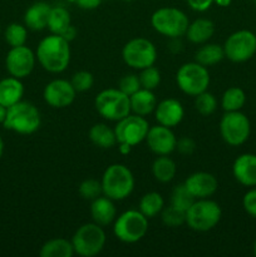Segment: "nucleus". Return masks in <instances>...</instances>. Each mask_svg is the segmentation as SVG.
Returning <instances> with one entry per match:
<instances>
[{
    "label": "nucleus",
    "instance_id": "obj_1",
    "mask_svg": "<svg viewBox=\"0 0 256 257\" xmlns=\"http://www.w3.org/2000/svg\"><path fill=\"white\" fill-rule=\"evenodd\" d=\"M38 62L49 73H62L70 62L69 42L58 34H52L40 40L37 48Z\"/></svg>",
    "mask_w": 256,
    "mask_h": 257
},
{
    "label": "nucleus",
    "instance_id": "obj_2",
    "mask_svg": "<svg viewBox=\"0 0 256 257\" xmlns=\"http://www.w3.org/2000/svg\"><path fill=\"white\" fill-rule=\"evenodd\" d=\"M40 124L42 117L38 108L32 103L23 100L8 108L7 117L3 123L5 130L19 135H32L39 130Z\"/></svg>",
    "mask_w": 256,
    "mask_h": 257
},
{
    "label": "nucleus",
    "instance_id": "obj_3",
    "mask_svg": "<svg viewBox=\"0 0 256 257\" xmlns=\"http://www.w3.org/2000/svg\"><path fill=\"white\" fill-rule=\"evenodd\" d=\"M103 195L113 201H122L132 193L135 177L128 167L120 163L109 166L102 177Z\"/></svg>",
    "mask_w": 256,
    "mask_h": 257
},
{
    "label": "nucleus",
    "instance_id": "obj_4",
    "mask_svg": "<svg viewBox=\"0 0 256 257\" xmlns=\"http://www.w3.org/2000/svg\"><path fill=\"white\" fill-rule=\"evenodd\" d=\"M221 213L222 212L218 203L208 198H200L186 211V223L191 230L206 232L212 230L220 222Z\"/></svg>",
    "mask_w": 256,
    "mask_h": 257
},
{
    "label": "nucleus",
    "instance_id": "obj_5",
    "mask_svg": "<svg viewBox=\"0 0 256 257\" xmlns=\"http://www.w3.org/2000/svg\"><path fill=\"white\" fill-rule=\"evenodd\" d=\"M151 24L157 33L171 39H176L186 34L190 22L187 15L182 10L166 7L153 13Z\"/></svg>",
    "mask_w": 256,
    "mask_h": 257
},
{
    "label": "nucleus",
    "instance_id": "obj_6",
    "mask_svg": "<svg viewBox=\"0 0 256 257\" xmlns=\"http://www.w3.org/2000/svg\"><path fill=\"white\" fill-rule=\"evenodd\" d=\"M148 231V218L140 210H130L115 218L113 232L124 243H136L145 237Z\"/></svg>",
    "mask_w": 256,
    "mask_h": 257
},
{
    "label": "nucleus",
    "instance_id": "obj_7",
    "mask_svg": "<svg viewBox=\"0 0 256 257\" xmlns=\"http://www.w3.org/2000/svg\"><path fill=\"white\" fill-rule=\"evenodd\" d=\"M94 105L97 112L104 119L115 120V122L127 117L132 112L130 97L120 92L118 88L117 89L109 88V89L102 90L95 97Z\"/></svg>",
    "mask_w": 256,
    "mask_h": 257
},
{
    "label": "nucleus",
    "instance_id": "obj_8",
    "mask_svg": "<svg viewBox=\"0 0 256 257\" xmlns=\"http://www.w3.org/2000/svg\"><path fill=\"white\" fill-rule=\"evenodd\" d=\"M105 232L98 223H84L73 235L72 243L74 253L82 257H94L105 245Z\"/></svg>",
    "mask_w": 256,
    "mask_h": 257
},
{
    "label": "nucleus",
    "instance_id": "obj_9",
    "mask_svg": "<svg viewBox=\"0 0 256 257\" xmlns=\"http://www.w3.org/2000/svg\"><path fill=\"white\" fill-rule=\"evenodd\" d=\"M176 82L183 93L196 97L200 93L207 90L210 85V73L207 67H203L200 63H186L178 69Z\"/></svg>",
    "mask_w": 256,
    "mask_h": 257
},
{
    "label": "nucleus",
    "instance_id": "obj_10",
    "mask_svg": "<svg viewBox=\"0 0 256 257\" xmlns=\"http://www.w3.org/2000/svg\"><path fill=\"white\" fill-rule=\"evenodd\" d=\"M122 58L128 67L142 70L155 64L157 49L151 40L146 38H135L123 47Z\"/></svg>",
    "mask_w": 256,
    "mask_h": 257
},
{
    "label": "nucleus",
    "instance_id": "obj_11",
    "mask_svg": "<svg viewBox=\"0 0 256 257\" xmlns=\"http://www.w3.org/2000/svg\"><path fill=\"white\" fill-rule=\"evenodd\" d=\"M251 132L250 120L240 110L226 112L220 122L222 140L230 146H240L247 141Z\"/></svg>",
    "mask_w": 256,
    "mask_h": 257
},
{
    "label": "nucleus",
    "instance_id": "obj_12",
    "mask_svg": "<svg viewBox=\"0 0 256 257\" xmlns=\"http://www.w3.org/2000/svg\"><path fill=\"white\" fill-rule=\"evenodd\" d=\"M225 57L231 62L243 63L256 53V35L250 30H238L226 39L223 45Z\"/></svg>",
    "mask_w": 256,
    "mask_h": 257
},
{
    "label": "nucleus",
    "instance_id": "obj_13",
    "mask_svg": "<svg viewBox=\"0 0 256 257\" xmlns=\"http://www.w3.org/2000/svg\"><path fill=\"white\" fill-rule=\"evenodd\" d=\"M150 124L145 117L138 114H128L118 120L114 127L117 143H127L130 146L140 145L147 137Z\"/></svg>",
    "mask_w": 256,
    "mask_h": 257
},
{
    "label": "nucleus",
    "instance_id": "obj_14",
    "mask_svg": "<svg viewBox=\"0 0 256 257\" xmlns=\"http://www.w3.org/2000/svg\"><path fill=\"white\" fill-rule=\"evenodd\" d=\"M35 59L37 57L30 48H28L27 45H20V47L12 48L8 52L5 65L12 77L23 79L33 72Z\"/></svg>",
    "mask_w": 256,
    "mask_h": 257
},
{
    "label": "nucleus",
    "instance_id": "obj_15",
    "mask_svg": "<svg viewBox=\"0 0 256 257\" xmlns=\"http://www.w3.org/2000/svg\"><path fill=\"white\" fill-rule=\"evenodd\" d=\"M77 90L72 83L64 79H54L48 83L43 92V97L47 104L53 108L69 107L75 99Z\"/></svg>",
    "mask_w": 256,
    "mask_h": 257
},
{
    "label": "nucleus",
    "instance_id": "obj_16",
    "mask_svg": "<svg viewBox=\"0 0 256 257\" xmlns=\"http://www.w3.org/2000/svg\"><path fill=\"white\" fill-rule=\"evenodd\" d=\"M146 141L150 150L157 156L171 155L176 150L177 145V138L171 128L161 124L150 127Z\"/></svg>",
    "mask_w": 256,
    "mask_h": 257
},
{
    "label": "nucleus",
    "instance_id": "obj_17",
    "mask_svg": "<svg viewBox=\"0 0 256 257\" xmlns=\"http://www.w3.org/2000/svg\"><path fill=\"white\" fill-rule=\"evenodd\" d=\"M155 115L158 124L172 128L182 122L185 109H183L180 100L167 98V99H163L158 103L155 109Z\"/></svg>",
    "mask_w": 256,
    "mask_h": 257
},
{
    "label": "nucleus",
    "instance_id": "obj_18",
    "mask_svg": "<svg viewBox=\"0 0 256 257\" xmlns=\"http://www.w3.org/2000/svg\"><path fill=\"white\" fill-rule=\"evenodd\" d=\"M185 185L196 200L211 197L218 187L216 177L208 172L192 173L185 181Z\"/></svg>",
    "mask_w": 256,
    "mask_h": 257
},
{
    "label": "nucleus",
    "instance_id": "obj_19",
    "mask_svg": "<svg viewBox=\"0 0 256 257\" xmlns=\"http://www.w3.org/2000/svg\"><path fill=\"white\" fill-rule=\"evenodd\" d=\"M233 177L241 185L247 187L256 186V155L243 153L238 156L232 166Z\"/></svg>",
    "mask_w": 256,
    "mask_h": 257
},
{
    "label": "nucleus",
    "instance_id": "obj_20",
    "mask_svg": "<svg viewBox=\"0 0 256 257\" xmlns=\"http://www.w3.org/2000/svg\"><path fill=\"white\" fill-rule=\"evenodd\" d=\"M52 7L45 2H37L30 5L24 15V23L29 29L39 32L48 28Z\"/></svg>",
    "mask_w": 256,
    "mask_h": 257
},
{
    "label": "nucleus",
    "instance_id": "obj_21",
    "mask_svg": "<svg viewBox=\"0 0 256 257\" xmlns=\"http://www.w3.org/2000/svg\"><path fill=\"white\" fill-rule=\"evenodd\" d=\"M90 216L93 221L100 226H107L115 220L117 210L113 203V200L107 196H99L92 201L90 205Z\"/></svg>",
    "mask_w": 256,
    "mask_h": 257
},
{
    "label": "nucleus",
    "instance_id": "obj_22",
    "mask_svg": "<svg viewBox=\"0 0 256 257\" xmlns=\"http://www.w3.org/2000/svg\"><path fill=\"white\" fill-rule=\"evenodd\" d=\"M24 95V87L19 78L9 77L0 80V104L9 108L20 102Z\"/></svg>",
    "mask_w": 256,
    "mask_h": 257
},
{
    "label": "nucleus",
    "instance_id": "obj_23",
    "mask_svg": "<svg viewBox=\"0 0 256 257\" xmlns=\"http://www.w3.org/2000/svg\"><path fill=\"white\" fill-rule=\"evenodd\" d=\"M130 100L132 112L142 117L151 114L157 107V98L153 90L145 89V88H141L135 94L131 95Z\"/></svg>",
    "mask_w": 256,
    "mask_h": 257
},
{
    "label": "nucleus",
    "instance_id": "obj_24",
    "mask_svg": "<svg viewBox=\"0 0 256 257\" xmlns=\"http://www.w3.org/2000/svg\"><path fill=\"white\" fill-rule=\"evenodd\" d=\"M215 33V25L210 19L200 18L190 23L186 32V37L193 44H203L212 38Z\"/></svg>",
    "mask_w": 256,
    "mask_h": 257
},
{
    "label": "nucleus",
    "instance_id": "obj_25",
    "mask_svg": "<svg viewBox=\"0 0 256 257\" xmlns=\"http://www.w3.org/2000/svg\"><path fill=\"white\" fill-rule=\"evenodd\" d=\"M89 140L92 141L93 145L97 147L108 150V148L114 147L117 143V137H115L114 130L108 127L104 123H97L89 130Z\"/></svg>",
    "mask_w": 256,
    "mask_h": 257
},
{
    "label": "nucleus",
    "instance_id": "obj_26",
    "mask_svg": "<svg viewBox=\"0 0 256 257\" xmlns=\"http://www.w3.org/2000/svg\"><path fill=\"white\" fill-rule=\"evenodd\" d=\"M40 257H72L74 255L72 241L65 238H52L42 246Z\"/></svg>",
    "mask_w": 256,
    "mask_h": 257
},
{
    "label": "nucleus",
    "instance_id": "obj_27",
    "mask_svg": "<svg viewBox=\"0 0 256 257\" xmlns=\"http://www.w3.org/2000/svg\"><path fill=\"white\" fill-rule=\"evenodd\" d=\"M177 167L175 161L171 160L168 156H160L155 160L152 165V173L158 182L167 183L175 178Z\"/></svg>",
    "mask_w": 256,
    "mask_h": 257
},
{
    "label": "nucleus",
    "instance_id": "obj_28",
    "mask_svg": "<svg viewBox=\"0 0 256 257\" xmlns=\"http://www.w3.org/2000/svg\"><path fill=\"white\" fill-rule=\"evenodd\" d=\"M225 58L223 47L218 44H205L196 52L195 60L203 67H211Z\"/></svg>",
    "mask_w": 256,
    "mask_h": 257
},
{
    "label": "nucleus",
    "instance_id": "obj_29",
    "mask_svg": "<svg viewBox=\"0 0 256 257\" xmlns=\"http://www.w3.org/2000/svg\"><path fill=\"white\" fill-rule=\"evenodd\" d=\"M165 201L158 192H148L141 198L140 211L147 218H152L162 212Z\"/></svg>",
    "mask_w": 256,
    "mask_h": 257
},
{
    "label": "nucleus",
    "instance_id": "obj_30",
    "mask_svg": "<svg viewBox=\"0 0 256 257\" xmlns=\"http://www.w3.org/2000/svg\"><path fill=\"white\" fill-rule=\"evenodd\" d=\"M245 102V92L238 87H231L223 93L221 105H222L225 112H236V110H240L243 107Z\"/></svg>",
    "mask_w": 256,
    "mask_h": 257
},
{
    "label": "nucleus",
    "instance_id": "obj_31",
    "mask_svg": "<svg viewBox=\"0 0 256 257\" xmlns=\"http://www.w3.org/2000/svg\"><path fill=\"white\" fill-rule=\"evenodd\" d=\"M70 25V14L65 8L54 7L50 12L49 20H48V28L52 34L59 35L63 30Z\"/></svg>",
    "mask_w": 256,
    "mask_h": 257
},
{
    "label": "nucleus",
    "instance_id": "obj_32",
    "mask_svg": "<svg viewBox=\"0 0 256 257\" xmlns=\"http://www.w3.org/2000/svg\"><path fill=\"white\" fill-rule=\"evenodd\" d=\"M195 201L196 198L187 190L185 183H181V185L176 186L173 188L172 195H171V205L175 206V207L180 208L182 211H187Z\"/></svg>",
    "mask_w": 256,
    "mask_h": 257
},
{
    "label": "nucleus",
    "instance_id": "obj_33",
    "mask_svg": "<svg viewBox=\"0 0 256 257\" xmlns=\"http://www.w3.org/2000/svg\"><path fill=\"white\" fill-rule=\"evenodd\" d=\"M4 37L8 44L12 48L20 47V45H25V42L28 39V30L24 25L13 23V24L8 25V28L5 29Z\"/></svg>",
    "mask_w": 256,
    "mask_h": 257
},
{
    "label": "nucleus",
    "instance_id": "obj_34",
    "mask_svg": "<svg viewBox=\"0 0 256 257\" xmlns=\"http://www.w3.org/2000/svg\"><path fill=\"white\" fill-rule=\"evenodd\" d=\"M195 107L200 114L210 115L217 108V99H216L212 93H208L207 90H205V92L196 95Z\"/></svg>",
    "mask_w": 256,
    "mask_h": 257
},
{
    "label": "nucleus",
    "instance_id": "obj_35",
    "mask_svg": "<svg viewBox=\"0 0 256 257\" xmlns=\"http://www.w3.org/2000/svg\"><path fill=\"white\" fill-rule=\"evenodd\" d=\"M161 218H162V222L168 227H178L186 223V211L171 205L170 207L163 208Z\"/></svg>",
    "mask_w": 256,
    "mask_h": 257
},
{
    "label": "nucleus",
    "instance_id": "obj_36",
    "mask_svg": "<svg viewBox=\"0 0 256 257\" xmlns=\"http://www.w3.org/2000/svg\"><path fill=\"white\" fill-rule=\"evenodd\" d=\"M78 192H79V195L84 200H95V198L99 197L103 193L102 182L98 180H94V178H88V180H84L80 183L79 188H78Z\"/></svg>",
    "mask_w": 256,
    "mask_h": 257
},
{
    "label": "nucleus",
    "instance_id": "obj_37",
    "mask_svg": "<svg viewBox=\"0 0 256 257\" xmlns=\"http://www.w3.org/2000/svg\"><path fill=\"white\" fill-rule=\"evenodd\" d=\"M138 77H140L141 87L148 90H155L161 83L160 70L156 67H153V65L141 70V74Z\"/></svg>",
    "mask_w": 256,
    "mask_h": 257
},
{
    "label": "nucleus",
    "instance_id": "obj_38",
    "mask_svg": "<svg viewBox=\"0 0 256 257\" xmlns=\"http://www.w3.org/2000/svg\"><path fill=\"white\" fill-rule=\"evenodd\" d=\"M70 83L77 92H85L93 87L94 78H93L92 73L87 72V70H80L73 75Z\"/></svg>",
    "mask_w": 256,
    "mask_h": 257
},
{
    "label": "nucleus",
    "instance_id": "obj_39",
    "mask_svg": "<svg viewBox=\"0 0 256 257\" xmlns=\"http://www.w3.org/2000/svg\"><path fill=\"white\" fill-rule=\"evenodd\" d=\"M141 82L140 77L136 74H127L124 77L120 78L119 83H118V89L120 92H123L124 94H127L128 97H131L132 94H135L137 90L141 89Z\"/></svg>",
    "mask_w": 256,
    "mask_h": 257
},
{
    "label": "nucleus",
    "instance_id": "obj_40",
    "mask_svg": "<svg viewBox=\"0 0 256 257\" xmlns=\"http://www.w3.org/2000/svg\"><path fill=\"white\" fill-rule=\"evenodd\" d=\"M242 206L246 212L256 218V188H252L243 196Z\"/></svg>",
    "mask_w": 256,
    "mask_h": 257
},
{
    "label": "nucleus",
    "instance_id": "obj_41",
    "mask_svg": "<svg viewBox=\"0 0 256 257\" xmlns=\"http://www.w3.org/2000/svg\"><path fill=\"white\" fill-rule=\"evenodd\" d=\"M196 148V143L192 138L190 137H182L177 140V145H176V150L180 151L182 155H192L193 151Z\"/></svg>",
    "mask_w": 256,
    "mask_h": 257
},
{
    "label": "nucleus",
    "instance_id": "obj_42",
    "mask_svg": "<svg viewBox=\"0 0 256 257\" xmlns=\"http://www.w3.org/2000/svg\"><path fill=\"white\" fill-rule=\"evenodd\" d=\"M188 7L195 12H206L215 3V0H186Z\"/></svg>",
    "mask_w": 256,
    "mask_h": 257
},
{
    "label": "nucleus",
    "instance_id": "obj_43",
    "mask_svg": "<svg viewBox=\"0 0 256 257\" xmlns=\"http://www.w3.org/2000/svg\"><path fill=\"white\" fill-rule=\"evenodd\" d=\"M102 3V0H77L75 4L80 8V9L84 10H93L95 8H98Z\"/></svg>",
    "mask_w": 256,
    "mask_h": 257
},
{
    "label": "nucleus",
    "instance_id": "obj_44",
    "mask_svg": "<svg viewBox=\"0 0 256 257\" xmlns=\"http://www.w3.org/2000/svg\"><path fill=\"white\" fill-rule=\"evenodd\" d=\"M60 37L62 38H64L65 40H67V42H72V40H74L75 39V37H77V29H75L74 27H73L72 24L69 25V27H67L65 28L64 30H63L62 33H60Z\"/></svg>",
    "mask_w": 256,
    "mask_h": 257
},
{
    "label": "nucleus",
    "instance_id": "obj_45",
    "mask_svg": "<svg viewBox=\"0 0 256 257\" xmlns=\"http://www.w3.org/2000/svg\"><path fill=\"white\" fill-rule=\"evenodd\" d=\"M118 145H119V152L122 155H128L131 150H132V146L127 145V143H118Z\"/></svg>",
    "mask_w": 256,
    "mask_h": 257
},
{
    "label": "nucleus",
    "instance_id": "obj_46",
    "mask_svg": "<svg viewBox=\"0 0 256 257\" xmlns=\"http://www.w3.org/2000/svg\"><path fill=\"white\" fill-rule=\"evenodd\" d=\"M7 110L8 108L4 107L3 104H0V124H3L5 120V117H7Z\"/></svg>",
    "mask_w": 256,
    "mask_h": 257
},
{
    "label": "nucleus",
    "instance_id": "obj_47",
    "mask_svg": "<svg viewBox=\"0 0 256 257\" xmlns=\"http://www.w3.org/2000/svg\"><path fill=\"white\" fill-rule=\"evenodd\" d=\"M215 3L220 7H228L231 4V0H215Z\"/></svg>",
    "mask_w": 256,
    "mask_h": 257
},
{
    "label": "nucleus",
    "instance_id": "obj_48",
    "mask_svg": "<svg viewBox=\"0 0 256 257\" xmlns=\"http://www.w3.org/2000/svg\"><path fill=\"white\" fill-rule=\"evenodd\" d=\"M3 153H4V141H3L2 136H0V158L3 157Z\"/></svg>",
    "mask_w": 256,
    "mask_h": 257
},
{
    "label": "nucleus",
    "instance_id": "obj_49",
    "mask_svg": "<svg viewBox=\"0 0 256 257\" xmlns=\"http://www.w3.org/2000/svg\"><path fill=\"white\" fill-rule=\"evenodd\" d=\"M253 253H255L256 256V240H255V243H253Z\"/></svg>",
    "mask_w": 256,
    "mask_h": 257
},
{
    "label": "nucleus",
    "instance_id": "obj_50",
    "mask_svg": "<svg viewBox=\"0 0 256 257\" xmlns=\"http://www.w3.org/2000/svg\"><path fill=\"white\" fill-rule=\"evenodd\" d=\"M68 3H77V0H67Z\"/></svg>",
    "mask_w": 256,
    "mask_h": 257
},
{
    "label": "nucleus",
    "instance_id": "obj_51",
    "mask_svg": "<svg viewBox=\"0 0 256 257\" xmlns=\"http://www.w3.org/2000/svg\"><path fill=\"white\" fill-rule=\"evenodd\" d=\"M123 2H127V3H130V2H135V0H123Z\"/></svg>",
    "mask_w": 256,
    "mask_h": 257
},
{
    "label": "nucleus",
    "instance_id": "obj_52",
    "mask_svg": "<svg viewBox=\"0 0 256 257\" xmlns=\"http://www.w3.org/2000/svg\"><path fill=\"white\" fill-rule=\"evenodd\" d=\"M253 3H255V5H256V0H253Z\"/></svg>",
    "mask_w": 256,
    "mask_h": 257
}]
</instances>
